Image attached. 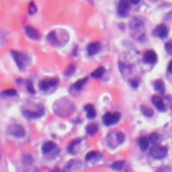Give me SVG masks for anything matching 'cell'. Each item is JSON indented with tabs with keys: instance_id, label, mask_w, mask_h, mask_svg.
<instances>
[{
	"instance_id": "cell-10",
	"label": "cell",
	"mask_w": 172,
	"mask_h": 172,
	"mask_svg": "<svg viewBox=\"0 0 172 172\" xmlns=\"http://www.w3.org/2000/svg\"><path fill=\"white\" fill-rule=\"evenodd\" d=\"M26 35H27L28 38L34 39V41H38V39L41 38V34H39L38 30H35L34 27H26Z\"/></svg>"
},
{
	"instance_id": "cell-35",
	"label": "cell",
	"mask_w": 172,
	"mask_h": 172,
	"mask_svg": "<svg viewBox=\"0 0 172 172\" xmlns=\"http://www.w3.org/2000/svg\"><path fill=\"white\" fill-rule=\"evenodd\" d=\"M129 2L132 3V4H137V3L140 2V0H129Z\"/></svg>"
},
{
	"instance_id": "cell-6",
	"label": "cell",
	"mask_w": 172,
	"mask_h": 172,
	"mask_svg": "<svg viewBox=\"0 0 172 172\" xmlns=\"http://www.w3.org/2000/svg\"><path fill=\"white\" fill-rule=\"evenodd\" d=\"M81 168H82V166L78 160H70V163L66 164L63 172H73L74 170H81Z\"/></svg>"
},
{
	"instance_id": "cell-15",
	"label": "cell",
	"mask_w": 172,
	"mask_h": 172,
	"mask_svg": "<svg viewBox=\"0 0 172 172\" xmlns=\"http://www.w3.org/2000/svg\"><path fill=\"white\" fill-rule=\"evenodd\" d=\"M85 110H86L87 118H94V117H96V109H94L93 105H86Z\"/></svg>"
},
{
	"instance_id": "cell-8",
	"label": "cell",
	"mask_w": 172,
	"mask_h": 172,
	"mask_svg": "<svg viewBox=\"0 0 172 172\" xmlns=\"http://www.w3.org/2000/svg\"><path fill=\"white\" fill-rule=\"evenodd\" d=\"M153 34H155L156 36H159V38H166V36L168 35V28H167V26H164V24H160V26H157V27L155 28V31H153Z\"/></svg>"
},
{
	"instance_id": "cell-14",
	"label": "cell",
	"mask_w": 172,
	"mask_h": 172,
	"mask_svg": "<svg viewBox=\"0 0 172 172\" xmlns=\"http://www.w3.org/2000/svg\"><path fill=\"white\" fill-rule=\"evenodd\" d=\"M138 145H140L141 151H147L149 147V138L148 137H140L138 138Z\"/></svg>"
},
{
	"instance_id": "cell-2",
	"label": "cell",
	"mask_w": 172,
	"mask_h": 172,
	"mask_svg": "<svg viewBox=\"0 0 172 172\" xmlns=\"http://www.w3.org/2000/svg\"><path fill=\"white\" fill-rule=\"evenodd\" d=\"M11 54H12L14 59H15L18 67L20 69V70H23L24 69V65H26V61H27V57L24 55V54L22 53H18V51H11Z\"/></svg>"
},
{
	"instance_id": "cell-23",
	"label": "cell",
	"mask_w": 172,
	"mask_h": 172,
	"mask_svg": "<svg viewBox=\"0 0 172 172\" xmlns=\"http://www.w3.org/2000/svg\"><path fill=\"white\" fill-rule=\"evenodd\" d=\"M155 89H156V91H159V93H163L164 91V82L162 81V79L155 81Z\"/></svg>"
},
{
	"instance_id": "cell-3",
	"label": "cell",
	"mask_w": 172,
	"mask_h": 172,
	"mask_svg": "<svg viewBox=\"0 0 172 172\" xmlns=\"http://www.w3.org/2000/svg\"><path fill=\"white\" fill-rule=\"evenodd\" d=\"M129 0H120L118 3V15L120 16H126L129 14Z\"/></svg>"
},
{
	"instance_id": "cell-28",
	"label": "cell",
	"mask_w": 172,
	"mask_h": 172,
	"mask_svg": "<svg viewBox=\"0 0 172 172\" xmlns=\"http://www.w3.org/2000/svg\"><path fill=\"white\" fill-rule=\"evenodd\" d=\"M166 51L170 54V55H172V41L166 43Z\"/></svg>"
},
{
	"instance_id": "cell-13",
	"label": "cell",
	"mask_w": 172,
	"mask_h": 172,
	"mask_svg": "<svg viewBox=\"0 0 172 172\" xmlns=\"http://www.w3.org/2000/svg\"><path fill=\"white\" fill-rule=\"evenodd\" d=\"M101 49V45L98 42H93L90 43L89 46H87V53H89V55H94V54H97L98 51Z\"/></svg>"
},
{
	"instance_id": "cell-18",
	"label": "cell",
	"mask_w": 172,
	"mask_h": 172,
	"mask_svg": "<svg viewBox=\"0 0 172 172\" xmlns=\"http://www.w3.org/2000/svg\"><path fill=\"white\" fill-rule=\"evenodd\" d=\"M124 167H125V162L124 160H118V162H114L112 164V168L114 171H121L124 170Z\"/></svg>"
},
{
	"instance_id": "cell-34",
	"label": "cell",
	"mask_w": 172,
	"mask_h": 172,
	"mask_svg": "<svg viewBox=\"0 0 172 172\" xmlns=\"http://www.w3.org/2000/svg\"><path fill=\"white\" fill-rule=\"evenodd\" d=\"M168 71L172 73V61L170 62V63H168Z\"/></svg>"
},
{
	"instance_id": "cell-25",
	"label": "cell",
	"mask_w": 172,
	"mask_h": 172,
	"mask_svg": "<svg viewBox=\"0 0 172 172\" xmlns=\"http://www.w3.org/2000/svg\"><path fill=\"white\" fill-rule=\"evenodd\" d=\"M10 96H16V90L15 89H7L2 93V97H10Z\"/></svg>"
},
{
	"instance_id": "cell-32",
	"label": "cell",
	"mask_w": 172,
	"mask_h": 172,
	"mask_svg": "<svg viewBox=\"0 0 172 172\" xmlns=\"http://www.w3.org/2000/svg\"><path fill=\"white\" fill-rule=\"evenodd\" d=\"M27 87H28V90H30V93H32V94L35 93V90H34V87H32L31 82H28V83H27Z\"/></svg>"
},
{
	"instance_id": "cell-7",
	"label": "cell",
	"mask_w": 172,
	"mask_h": 172,
	"mask_svg": "<svg viewBox=\"0 0 172 172\" xmlns=\"http://www.w3.org/2000/svg\"><path fill=\"white\" fill-rule=\"evenodd\" d=\"M85 159L86 162H98V160L102 159V153L98 151H90L89 153H86Z\"/></svg>"
},
{
	"instance_id": "cell-36",
	"label": "cell",
	"mask_w": 172,
	"mask_h": 172,
	"mask_svg": "<svg viewBox=\"0 0 172 172\" xmlns=\"http://www.w3.org/2000/svg\"><path fill=\"white\" fill-rule=\"evenodd\" d=\"M126 172H133V171H132V167L128 166V167H126Z\"/></svg>"
},
{
	"instance_id": "cell-5",
	"label": "cell",
	"mask_w": 172,
	"mask_h": 172,
	"mask_svg": "<svg viewBox=\"0 0 172 172\" xmlns=\"http://www.w3.org/2000/svg\"><path fill=\"white\" fill-rule=\"evenodd\" d=\"M144 62H147V63H156L157 61V54L155 53L153 50H148L144 53Z\"/></svg>"
},
{
	"instance_id": "cell-19",
	"label": "cell",
	"mask_w": 172,
	"mask_h": 172,
	"mask_svg": "<svg viewBox=\"0 0 172 172\" xmlns=\"http://www.w3.org/2000/svg\"><path fill=\"white\" fill-rule=\"evenodd\" d=\"M23 114H24V116H27V118H36V117L42 116V114H43V112H41V113H38V112H30V110H23Z\"/></svg>"
},
{
	"instance_id": "cell-1",
	"label": "cell",
	"mask_w": 172,
	"mask_h": 172,
	"mask_svg": "<svg viewBox=\"0 0 172 172\" xmlns=\"http://www.w3.org/2000/svg\"><path fill=\"white\" fill-rule=\"evenodd\" d=\"M167 153H168L167 147H162V145H155L151 151V155L155 159H163V157L167 156Z\"/></svg>"
},
{
	"instance_id": "cell-4",
	"label": "cell",
	"mask_w": 172,
	"mask_h": 172,
	"mask_svg": "<svg viewBox=\"0 0 172 172\" xmlns=\"http://www.w3.org/2000/svg\"><path fill=\"white\" fill-rule=\"evenodd\" d=\"M58 79L57 78H50V79H43V81H41V83H39V87H41L42 90H47L49 87L51 86H55L58 85Z\"/></svg>"
},
{
	"instance_id": "cell-21",
	"label": "cell",
	"mask_w": 172,
	"mask_h": 172,
	"mask_svg": "<svg viewBox=\"0 0 172 172\" xmlns=\"http://www.w3.org/2000/svg\"><path fill=\"white\" fill-rule=\"evenodd\" d=\"M87 79L86 78H82V79H79V81H77L74 85H73V90H79V89H82L83 85L86 83Z\"/></svg>"
},
{
	"instance_id": "cell-24",
	"label": "cell",
	"mask_w": 172,
	"mask_h": 172,
	"mask_svg": "<svg viewBox=\"0 0 172 172\" xmlns=\"http://www.w3.org/2000/svg\"><path fill=\"white\" fill-rule=\"evenodd\" d=\"M47 41L51 42L53 45H58V41H57V34H55V32H50V34L47 35Z\"/></svg>"
},
{
	"instance_id": "cell-26",
	"label": "cell",
	"mask_w": 172,
	"mask_h": 172,
	"mask_svg": "<svg viewBox=\"0 0 172 172\" xmlns=\"http://www.w3.org/2000/svg\"><path fill=\"white\" fill-rule=\"evenodd\" d=\"M36 12V6H35V3H30V6H28V14L30 15H34V14Z\"/></svg>"
},
{
	"instance_id": "cell-20",
	"label": "cell",
	"mask_w": 172,
	"mask_h": 172,
	"mask_svg": "<svg viewBox=\"0 0 172 172\" xmlns=\"http://www.w3.org/2000/svg\"><path fill=\"white\" fill-rule=\"evenodd\" d=\"M104 73H105L104 67H98L94 71H91V77H93V78H101V77L104 75Z\"/></svg>"
},
{
	"instance_id": "cell-29",
	"label": "cell",
	"mask_w": 172,
	"mask_h": 172,
	"mask_svg": "<svg viewBox=\"0 0 172 172\" xmlns=\"http://www.w3.org/2000/svg\"><path fill=\"white\" fill-rule=\"evenodd\" d=\"M74 70H75V66H74V65H70V66L67 67V70H66L65 74H66V75H70V74H73V73H74Z\"/></svg>"
},
{
	"instance_id": "cell-12",
	"label": "cell",
	"mask_w": 172,
	"mask_h": 172,
	"mask_svg": "<svg viewBox=\"0 0 172 172\" xmlns=\"http://www.w3.org/2000/svg\"><path fill=\"white\" fill-rule=\"evenodd\" d=\"M152 102L155 104V106L159 109L160 112H164L166 110V105H164V102H163V98L162 97H159V96H155V97H152Z\"/></svg>"
},
{
	"instance_id": "cell-31",
	"label": "cell",
	"mask_w": 172,
	"mask_h": 172,
	"mask_svg": "<svg viewBox=\"0 0 172 172\" xmlns=\"http://www.w3.org/2000/svg\"><path fill=\"white\" fill-rule=\"evenodd\" d=\"M168 171H170V168H168V167H159V168H157V170H156V172H168Z\"/></svg>"
},
{
	"instance_id": "cell-17",
	"label": "cell",
	"mask_w": 172,
	"mask_h": 172,
	"mask_svg": "<svg viewBox=\"0 0 172 172\" xmlns=\"http://www.w3.org/2000/svg\"><path fill=\"white\" fill-rule=\"evenodd\" d=\"M97 130H98V126L96 125V124H89V125L86 126V132H87V134H90V136H94V134L97 133Z\"/></svg>"
},
{
	"instance_id": "cell-30",
	"label": "cell",
	"mask_w": 172,
	"mask_h": 172,
	"mask_svg": "<svg viewBox=\"0 0 172 172\" xmlns=\"http://www.w3.org/2000/svg\"><path fill=\"white\" fill-rule=\"evenodd\" d=\"M113 118H114V124L120 121V118H121V114L120 113H113Z\"/></svg>"
},
{
	"instance_id": "cell-33",
	"label": "cell",
	"mask_w": 172,
	"mask_h": 172,
	"mask_svg": "<svg viewBox=\"0 0 172 172\" xmlns=\"http://www.w3.org/2000/svg\"><path fill=\"white\" fill-rule=\"evenodd\" d=\"M137 83H138L137 81H130V85L133 86V87H137Z\"/></svg>"
},
{
	"instance_id": "cell-16",
	"label": "cell",
	"mask_w": 172,
	"mask_h": 172,
	"mask_svg": "<svg viewBox=\"0 0 172 172\" xmlns=\"http://www.w3.org/2000/svg\"><path fill=\"white\" fill-rule=\"evenodd\" d=\"M104 124L108 126H110L114 124V118H113V113H106V114L104 116Z\"/></svg>"
},
{
	"instance_id": "cell-22",
	"label": "cell",
	"mask_w": 172,
	"mask_h": 172,
	"mask_svg": "<svg viewBox=\"0 0 172 172\" xmlns=\"http://www.w3.org/2000/svg\"><path fill=\"white\" fill-rule=\"evenodd\" d=\"M141 113L144 114L145 117H152L153 116V110L151 108H148V106H145V105H142L141 106Z\"/></svg>"
},
{
	"instance_id": "cell-11",
	"label": "cell",
	"mask_w": 172,
	"mask_h": 172,
	"mask_svg": "<svg viewBox=\"0 0 172 172\" xmlns=\"http://www.w3.org/2000/svg\"><path fill=\"white\" fill-rule=\"evenodd\" d=\"M57 149V144L55 142H53V141H47L43 144V147H42V152L45 153V155H47V153H51L53 151H55Z\"/></svg>"
},
{
	"instance_id": "cell-9",
	"label": "cell",
	"mask_w": 172,
	"mask_h": 172,
	"mask_svg": "<svg viewBox=\"0 0 172 172\" xmlns=\"http://www.w3.org/2000/svg\"><path fill=\"white\" fill-rule=\"evenodd\" d=\"M10 133L16 136V137H23L26 134V130L23 129V126H20V125H14L10 128Z\"/></svg>"
},
{
	"instance_id": "cell-27",
	"label": "cell",
	"mask_w": 172,
	"mask_h": 172,
	"mask_svg": "<svg viewBox=\"0 0 172 172\" xmlns=\"http://www.w3.org/2000/svg\"><path fill=\"white\" fill-rule=\"evenodd\" d=\"M149 138V142H157V141H159V134H157V133H151V136H149L148 137Z\"/></svg>"
}]
</instances>
